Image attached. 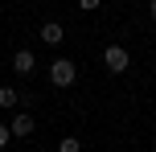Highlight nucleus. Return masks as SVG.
I'll return each instance as SVG.
<instances>
[{
    "instance_id": "nucleus-1",
    "label": "nucleus",
    "mask_w": 156,
    "mask_h": 152,
    "mask_svg": "<svg viewBox=\"0 0 156 152\" xmlns=\"http://www.w3.org/2000/svg\"><path fill=\"white\" fill-rule=\"evenodd\" d=\"M74 78H78V66L70 58H58V62L49 66V82H54V87H70Z\"/></svg>"
},
{
    "instance_id": "nucleus-2",
    "label": "nucleus",
    "mask_w": 156,
    "mask_h": 152,
    "mask_svg": "<svg viewBox=\"0 0 156 152\" xmlns=\"http://www.w3.org/2000/svg\"><path fill=\"white\" fill-rule=\"evenodd\" d=\"M103 66H107L111 74H123L127 66H132V54H127L123 45H107L103 49Z\"/></svg>"
},
{
    "instance_id": "nucleus-3",
    "label": "nucleus",
    "mask_w": 156,
    "mask_h": 152,
    "mask_svg": "<svg viewBox=\"0 0 156 152\" xmlns=\"http://www.w3.org/2000/svg\"><path fill=\"white\" fill-rule=\"evenodd\" d=\"M8 132H12V136H21V140L33 136V115H29V111H16V119L8 123Z\"/></svg>"
},
{
    "instance_id": "nucleus-4",
    "label": "nucleus",
    "mask_w": 156,
    "mask_h": 152,
    "mask_svg": "<svg viewBox=\"0 0 156 152\" xmlns=\"http://www.w3.org/2000/svg\"><path fill=\"white\" fill-rule=\"evenodd\" d=\"M62 37H66V29L58 21H45V25H41V41H45V45H58Z\"/></svg>"
},
{
    "instance_id": "nucleus-5",
    "label": "nucleus",
    "mask_w": 156,
    "mask_h": 152,
    "mask_svg": "<svg viewBox=\"0 0 156 152\" xmlns=\"http://www.w3.org/2000/svg\"><path fill=\"white\" fill-rule=\"evenodd\" d=\"M33 66H37V62H33L29 49H16V54H12V70L16 74H33Z\"/></svg>"
},
{
    "instance_id": "nucleus-6",
    "label": "nucleus",
    "mask_w": 156,
    "mask_h": 152,
    "mask_svg": "<svg viewBox=\"0 0 156 152\" xmlns=\"http://www.w3.org/2000/svg\"><path fill=\"white\" fill-rule=\"evenodd\" d=\"M16 103H21L16 87H0V107H16Z\"/></svg>"
},
{
    "instance_id": "nucleus-7",
    "label": "nucleus",
    "mask_w": 156,
    "mask_h": 152,
    "mask_svg": "<svg viewBox=\"0 0 156 152\" xmlns=\"http://www.w3.org/2000/svg\"><path fill=\"white\" fill-rule=\"evenodd\" d=\"M58 152H82V144H78L74 136H62V144H58Z\"/></svg>"
},
{
    "instance_id": "nucleus-8",
    "label": "nucleus",
    "mask_w": 156,
    "mask_h": 152,
    "mask_svg": "<svg viewBox=\"0 0 156 152\" xmlns=\"http://www.w3.org/2000/svg\"><path fill=\"white\" fill-rule=\"evenodd\" d=\"M8 140H12V132H8V123H0V148H4Z\"/></svg>"
},
{
    "instance_id": "nucleus-9",
    "label": "nucleus",
    "mask_w": 156,
    "mask_h": 152,
    "mask_svg": "<svg viewBox=\"0 0 156 152\" xmlns=\"http://www.w3.org/2000/svg\"><path fill=\"white\" fill-rule=\"evenodd\" d=\"M148 12H152V21H156V0H152V8H148Z\"/></svg>"
}]
</instances>
